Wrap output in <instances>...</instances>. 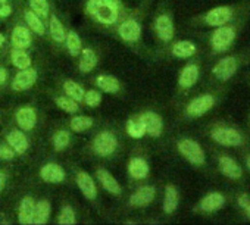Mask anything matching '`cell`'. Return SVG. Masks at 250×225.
<instances>
[{"label":"cell","instance_id":"cell-1","mask_svg":"<svg viewBox=\"0 0 250 225\" xmlns=\"http://www.w3.org/2000/svg\"><path fill=\"white\" fill-rule=\"evenodd\" d=\"M90 147L91 152L99 158H112L119 149V140L113 131L102 130L93 137Z\"/></svg>","mask_w":250,"mask_h":225},{"label":"cell","instance_id":"cell-2","mask_svg":"<svg viewBox=\"0 0 250 225\" xmlns=\"http://www.w3.org/2000/svg\"><path fill=\"white\" fill-rule=\"evenodd\" d=\"M177 149L180 152V155L188 161L191 165H196V166H203L205 162H206V156H205V152L202 149V146L193 140V139H181L177 142Z\"/></svg>","mask_w":250,"mask_h":225},{"label":"cell","instance_id":"cell-3","mask_svg":"<svg viewBox=\"0 0 250 225\" xmlns=\"http://www.w3.org/2000/svg\"><path fill=\"white\" fill-rule=\"evenodd\" d=\"M116 33L122 41L134 44L142 39V24L134 17H127L122 21H118Z\"/></svg>","mask_w":250,"mask_h":225},{"label":"cell","instance_id":"cell-4","mask_svg":"<svg viewBox=\"0 0 250 225\" xmlns=\"http://www.w3.org/2000/svg\"><path fill=\"white\" fill-rule=\"evenodd\" d=\"M216 97L213 94H200L188 102L186 106V117L188 118H200L215 106Z\"/></svg>","mask_w":250,"mask_h":225},{"label":"cell","instance_id":"cell-5","mask_svg":"<svg viewBox=\"0 0 250 225\" xmlns=\"http://www.w3.org/2000/svg\"><path fill=\"white\" fill-rule=\"evenodd\" d=\"M235 36H237V33H235L234 27H225V25L218 27L210 36V46H212L213 52L221 53V52L228 50L231 47V44L234 43Z\"/></svg>","mask_w":250,"mask_h":225},{"label":"cell","instance_id":"cell-6","mask_svg":"<svg viewBox=\"0 0 250 225\" xmlns=\"http://www.w3.org/2000/svg\"><path fill=\"white\" fill-rule=\"evenodd\" d=\"M39 80V71L33 66L18 69L15 77L11 81V90L14 93H22L30 90Z\"/></svg>","mask_w":250,"mask_h":225},{"label":"cell","instance_id":"cell-7","mask_svg":"<svg viewBox=\"0 0 250 225\" xmlns=\"http://www.w3.org/2000/svg\"><path fill=\"white\" fill-rule=\"evenodd\" d=\"M210 137L215 143L221 144V146H227V147H237L243 144V137L241 134L234 130V128H228V127H218L213 128L210 131Z\"/></svg>","mask_w":250,"mask_h":225},{"label":"cell","instance_id":"cell-8","mask_svg":"<svg viewBox=\"0 0 250 225\" xmlns=\"http://www.w3.org/2000/svg\"><path fill=\"white\" fill-rule=\"evenodd\" d=\"M15 123L22 131H33L37 125V110L31 104H22L15 112Z\"/></svg>","mask_w":250,"mask_h":225},{"label":"cell","instance_id":"cell-9","mask_svg":"<svg viewBox=\"0 0 250 225\" xmlns=\"http://www.w3.org/2000/svg\"><path fill=\"white\" fill-rule=\"evenodd\" d=\"M156 197V187L146 184L134 190V193L128 199V206L133 209H142L147 207Z\"/></svg>","mask_w":250,"mask_h":225},{"label":"cell","instance_id":"cell-10","mask_svg":"<svg viewBox=\"0 0 250 225\" xmlns=\"http://www.w3.org/2000/svg\"><path fill=\"white\" fill-rule=\"evenodd\" d=\"M9 40L12 47L28 50L33 46V31L27 27L25 22H17L11 31Z\"/></svg>","mask_w":250,"mask_h":225},{"label":"cell","instance_id":"cell-11","mask_svg":"<svg viewBox=\"0 0 250 225\" xmlns=\"http://www.w3.org/2000/svg\"><path fill=\"white\" fill-rule=\"evenodd\" d=\"M232 20V9L229 6H218L208 11L202 17V22L209 27H221Z\"/></svg>","mask_w":250,"mask_h":225},{"label":"cell","instance_id":"cell-12","mask_svg":"<svg viewBox=\"0 0 250 225\" xmlns=\"http://www.w3.org/2000/svg\"><path fill=\"white\" fill-rule=\"evenodd\" d=\"M153 30L161 41L169 43L175 36V27H174V21H172L171 15H168V14L158 15L153 22Z\"/></svg>","mask_w":250,"mask_h":225},{"label":"cell","instance_id":"cell-13","mask_svg":"<svg viewBox=\"0 0 250 225\" xmlns=\"http://www.w3.org/2000/svg\"><path fill=\"white\" fill-rule=\"evenodd\" d=\"M140 118L145 124V130H146V134L153 137V139H158L162 136L164 133V120L162 117L158 114L155 110H145L140 114Z\"/></svg>","mask_w":250,"mask_h":225},{"label":"cell","instance_id":"cell-14","mask_svg":"<svg viewBox=\"0 0 250 225\" xmlns=\"http://www.w3.org/2000/svg\"><path fill=\"white\" fill-rule=\"evenodd\" d=\"M238 69V59L235 56H227L215 63L212 68V75L218 81H228Z\"/></svg>","mask_w":250,"mask_h":225},{"label":"cell","instance_id":"cell-15","mask_svg":"<svg viewBox=\"0 0 250 225\" xmlns=\"http://www.w3.org/2000/svg\"><path fill=\"white\" fill-rule=\"evenodd\" d=\"M40 178L47 184H61L66 180V171L56 162H47L40 168Z\"/></svg>","mask_w":250,"mask_h":225},{"label":"cell","instance_id":"cell-16","mask_svg":"<svg viewBox=\"0 0 250 225\" xmlns=\"http://www.w3.org/2000/svg\"><path fill=\"white\" fill-rule=\"evenodd\" d=\"M75 183H77V187L80 188V191L83 193V196L87 200L94 202L97 199L96 181L87 171H77L75 172Z\"/></svg>","mask_w":250,"mask_h":225},{"label":"cell","instance_id":"cell-17","mask_svg":"<svg viewBox=\"0 0 250 225\" xmlns=\"http://www.w3.org/2000/svg\"><path fill=\"white\" fill-rule=\"evenodd\" d=\"M5 142L15 150L17 155H25L28 152L30 140L25 131H22L21 128H11L5 136Z\"/></svg>","mask_w":250,"mask_h":225},{"label":"cell","instance_id":"cell-18","mask_svg":"<svg viewBox=\"0 0 250 225\" xmlns=\"http://www.w3.org/2000/svg\"><path fill=\"white\" fill-rule=\"evenodd\" d=\"M96 180L99 181V184L109 193L113 196H121L122 194V187L118 183V180L112 175L110 171H107L103 166H99L96 169Z\"/></svg>","mask_w":250,"mask_h":225},{"label":"cell","instance_id":"cell-19","mask_svg":"<svg viewBox=\"0 0 250 225\" xmlns=\"http://www.w3.org/2000/svg\"><path fill=\"white\" fill-rule=\"evenodd\" d=\"M127 172L131 180L140 181V180H145L149 177L150 166L143 156H133V158H130V161L127 164Z\"/></svg>","mask_w":250,"mask_h":225},{"label":"cell","instance_id":"cell-20","mask_svg":"<svg viewBox=\"0 0 250 225\" xmlns=\"http://www.w3.org/2000/svg\"><path fill=\"white\" fill-rule=\"evenodd\" d=\"M22 20L27 24V27L33 31V34L39 37H46L47 36V24L42 17H39L36 12H33L28 6L22 9Z\"/></svg>","mask_w":250,"mask_h":225},{"label":"cell","instance_id":"cell-21","mask_svg":"<svg viewBox=\"0 0 250 225\" xmlns=\"http://www.w3.org/2000/svg\"><path fill=\"white\" fill-rule=\"evenodd\" d=\"M97 22L103 24V25H115L118 24L119 21V17H121V12L112 9L110 6H107L106 3H103V0H102V3L96 8V11L93 12L91 15Z\"/></svg>","mask_w":250,"mask_h":225},{"label":"cell","instance_id":"cell-22","mask_svg":"<svg viewBox=\"0 0 250 225\" xmlns=\"http://www.w3.org/2000/svg\"><path fill=\"white\" fill-rule=\"evenodd\" d=\"M199 75H200V69H199V65L197 63H187L181 72H180V77H178V87L181 90H188L191 88L197 80H199Z\"/></svg>","mask_w":250,"mask_h":225},{"label":"cell","instance_id":"cell-23","mask_svg":"<svg viewBox=\"0 0 250 225\" xmlns=\"http://www.w3.org/2000/svg\"><path fill=\"white\" fill-rule=\"evenodd\" d=\"M36 199L33 196H24L18 206V222L22 225H31L34 222Z\"/></svg>","mask_w":250,"mask_h":225},{"label":"cell","instance_id":"cell-24","mask_svg":"<svg viewBox=\"0 0 250 225\" xmlns=\"http://www.w3.org/2000/svg\"><path fill=\"white\" fill-rule=\"evenodd\" d=\"M47 33L56 44H61V46L63 44L65 36H66V28L55 12H50L49 18H47Z\"/></svg>","mask_w":250,"mask_h":225},{"label":"cell","instance_id":"cell-25","mask_svg":"<svg viewBox=\"0 0 250 225\" xmlns=\"http://www.w3.org/2000/svg\"><path fill=\"white\" fill-rule=\"evenodd\" d=\"M94 84L99 90L107 94H118L122 90L121 81L110 74H100L94 78Z\"/></svg>","mask_w":250,"mask_h":225},{"label":"cell","instance_id":"cell-26","mask_svg":"<svg viewBox=\"0 0 250 225\" xmlns=\"http://www.w3.org/2000/svg\"><path fill=\"white\" fill-rule=\"evenodd\" d=\"M225 205V197L224 194L218 193V191H212L209 194H206L197 205V210L205 212V213H210L215 212L218 209H221Z\"/></svg>","mask_w":250,"mask_h":225},{"label":"cell","instance_id":"cell-27","mask_svg":"<svg viewBox=\"0 0 250 225\" xmlns=\"http://www.w3.org/2000/svg\"><path fill=\"white\" fill-rule=\"evenodd\" d=\"M218 168H219V171L225 177H228L231 180H240L243 177V171H241L240 165L232 158H229L227 155L219 156V159H218Z\"/></svg>","mask_w":250,"mask_h":225},{"label":"cell","instance_id":"cell-28","mask_svg":"<svg viewBox=\"0 0 250 225\" xmlns=\"http://www.w3.org/2000/svg\"><path fill=\"white\" fill-rule=\"evenodd\" d=\"M78 71L81 74H90L99 63V58L91 47H83L81 53L78 55Z\"/></svg>","mask_w":250,"mask_h":225},{"label":"cell","instance_id":"cell-29","mask_svg":"<svg viewBox=\"0 0 250 225\" xmlns=\"http://www.w3.org/2000/svg\"><path fill=\"white\" fill-rule=\"evenodd\" d=\"M180 203V194L178 190L174 184H168L165 187V194H164V203H162V210L167 215H172Z\"/></svg>","mask_w":250,"mask_h":225},{"label":"cell","instance_id":"cell-30","mask_svg":"<svg viewBox=\"0 0 250 225\" xmlns=\"http://www.w3.org/2000/svg\"><path fill=\"white\" fill-rule=\"evenodd\" d=\"M52 215V205L49 199H40L36 200V207H34V225H44L49 222Z\"/></svg>","mask_w":250,"mask_h":225},{"label":"cell","instance_id":"cell-31","mask_svg":"<svg viewBox=\"0 0 250 225\" xmlns=\"http://www.w3.org/2000/svg\"><path fill=\"white\" fill-rule=\"evenodd\" d=\"M196 52H197V47L190 40H180L171 46V55L180 59L191 58L193 55H196Z\"/></svg>","mask_w":250,"mask_h":225},{"label":"cell","instance_id":"cell-32","mask_svg":"<svg viewBox=\"0 0 250 225\" xmlns=\"http://www.w3.org/2000/svg\"><path fill=\"white\" fill-rule=\"evenodd\" d=\"M11 62L12 65L17 68V69H24V68H28V66H33V59H31V55L28 53V50L25 49H17V47H12L11 49Z\"/></svg>","mask_w":250,"mask_h":225},{"label":"cell","instance_id":"cell-33","mask_svg":"<svg viewBox=\"0 0 250 225\" xmlns=\"http://www.w3.org/2000/svg\"><path fill=\"white\" fill-rule=\"evenodd\" d=\"M125 131L127 134L131 137V139H143L146 136V130H145V124L140 118V114L139 115H133L131 118H128L127 124H125Z\"/></svg>","mask_w":250,"mask_h":225},{"label":"cell","instance_id":"cell-34","mask_svg":"<svg viewBox=\"0 0 250 225\" xmlns=\"http://www.w3.org/2000/svg\"><path fill=\"white\" fill-rule=\"evenodd\" d=\"M68 53L72 56V58H77L81 50H83V41H81V37L78 36L77 31L74 30H66V36H65V41H63Z\"/></svg>","mask_w":250,"mask_h":225},{"label":"cell","instance_id":"cell-35","mask_svg":"<svg viewBox=\"0 0 250 225\" xmlns=\"http://www.w3.org/2000/svg\"><path fill=\"white\" fill-rule=\"evenodd\" d=\"M69 130L72 133H84L93 128L94 125V118L87 117V115H74L69 120Z\"/></svg>","mask_w":250,"mask_h":225},{"label":"cell","instance_id":"cell-36","mask_svg":"<svg viewBox=\"0 0 250 225\" xmlns=\"http://www.w3.org/2000/svg\"><path fill=\"white\" fill-rule=\"evenodd\" d=\"M71 144V130L61 128L56 130L52 136V146L55 152H63L69 147Z\"/></svg>","mask_w":250,"mask_h":225},{"label":"cell","instance_id":"cell-37","mask_svg":"<svg viewBox=\"0 0 250 225\" xmlns=\"http://www.w3.org/2000/svg\"><path fill=\"white\" fill-rule=\"evenodd\" d=\"M53 102H55V104L61 109V110H63V112H66V114H78L80 112V104L81 103H78L77 100H74L72 97H69V96H66V94H61V96H55L53 97Z\"/></svg>","mask_w":250,"mask_h":225},{"label":"cell","instance_id":"cell-38","mask_svg":"<svg viewBox=\"0 0 250 225\" xmlns=\"http://www.w3.org/2000/svg\"><path fill=\"white\" fill-rule=\"evenodd\" d=\"M62 90H63V94L72 97L74 100H77L78 103H83V97H84V87L74 81V80H65L62 82Z\"/></svg>","mask_w":250,"mask_h":225},{"label":"cell","instance_id":"cell-39","mask_svg":"<svg viewBox=\"0 0 250 225\" xmlns=\"http://www.w3.org/2000/svg\"><path fill=\"white\" fill-rule=\"evenodd\" d=\"M58 224L61 225H74L77 224V213H75V209L71 206V205H63L59 210V215H58Z\"/></svg>","mask_w":250,"mask_h":225},{"label":"cell","instance_id":"cell-40","mask_svg":"<svg viewBox=\"0 0 250 225\" xmlns=\"http://www.w3.org/2000/svg\"><path fill=\"white\" fill-rule=\"evenodd\" d=\"M28 8L36 12L39 17H42L43 20H47L50 15V3L49 0H27Z\"/></svg>","mask_w":250,"mask_h":225},{"label":"cell","instance_id":"cell-41","mask_svg":"<svg viewBox=\"0 0 250 225\" xmlns=\"http://www.w3.org/2000/svg\"><path fill=\"white\" fill-rule=\"evenodd\" d=\"M83 103L85 106H88V107H97L102 103V93L99 90H96V88L84 91Z\"/></svg>","mask_w":250,"mask_h":225},{"label":"cell","instance_id":"cell-42","mask_svg":"<svg viewBox=\"0 0 250 225\" xmlns=\"http://www.w3.org/2000/svg\"><path fill=\"white\" fill-rule=\"evenodd\" d=\"M15 156H17L15 150L6 142H0V159L9 162V161H14Z\"/></svg>","mask_w":250,"mask_h":225},{"label":"cell","instance_id":"cell-43","mask_svg":"<svg viewBox=\"0 0 250 225\" xmlns=\"http://www.w3.org/2000/svg\"><path fill=\"white\" fill-rule=\"evenodd\" d=\"M12 2L11 0H0V20H6L12 15Z\"/></svg>","mask_w":250,"mask_h":225},{"label":"cell","instance_id":"cell-44","mask_svg":"<svg viewBox=\"0 0 250 225\" xmlns=\"http://www.w3.org/2000/svg\"><path fill=\"white\" fill-rule=\"evenodd\" d=\"M102 3V0H87V3H85V12L91 17L93 12L96 11V8Z\"/></svg>","mask_w":250,"mask_h":225},{"label":"cell","instance_id":"cell-45","mask_svg":"<svg viewBox=\"0 0 250 225\" xmlns=\"http://www.w3.org/2000/svg\"><path fill=\"white\" fill-rule=\"evenodd\" d=\"M103 3H106L107 6H110L112 9H115L118 12H122V3H121V0H103Z\"/></svg>","mask_w":250,"mask_h":225},{"label":"cell","instance_id":"cell-46","mask_svg":"<svg viewBox=\"0 0 250 225\" xmlns=\"http://www.w3.org/2000/svg\"><path fill=\"white\" fill-rule=\"evenodd\" d=\"M8 78H9V71L0 63V85H5L8 82Z\"/></svg>","mask_w":250,"mask_h":225},{"label":"cell","instance_id":"cell-47","mask_svg":"<svg viewBox=\"0 0 250 225\" xmlns=\"http://www.w3.org/2000/svg\"><path fill=\"white\" fill-rule=\"evenodd\" d=\"M237 203H238V206H240V207L246 209V207H247V205L250 203V196H249V194H240V196H238V199H237Z\"/></svg>","mask_w":250,"mask_h":225},{"label":"cell","instance_id":"cell-48","mask_svg":"<svg viewBox=\"0 0 250 225\" xmlns=\"http://www.w3.org/2000/svg\"><path fill=\"white\" fill-rule=\"evenodd\" d=\"M6 183H8V174L3 169H0V193L5 190Z\"/></svg>","mask_w":250,"mask_h":225},{"label":"cell","instance_id":"cell-49","mask_svg":"<svg viewBox=\"0 0 250 225\" xmlns=\"http://www.w3.org/2000/svg\"><path fill=\"white\" fill-rule=\"evenodd\" d=\"M5 44H6V36L0 33V49H2Z\"/></svg>","mask_w":250,"mask_h":225},{"label":"cell","instance_id":"cell-50","mask_svg":"<svg viewBox=\"0 0 250 225\" xmlns=\"http://www.w3.org/2000/svg\"><path fill=\"white\" fill-rule=\"evenodd\" d=\"M246 213H247V216H249V219H250V203H249L247 207H246Z\"/></svg>","mask_w":250,"mask_h":225},{"label":"cell","instance_id":"cell-51","mask_svg":"<svg viewBox=\"0 0 250 225\" xmlns=\"http://www.w3.org/2000/svg\"><path fill=\"white\" fill-rule=\"evenodd\" d=\"M246 165H247V168L250 169V156H249V158L246 159Z\"/></svg>","mask_w":250,"mask_h":225}]
</instances>
